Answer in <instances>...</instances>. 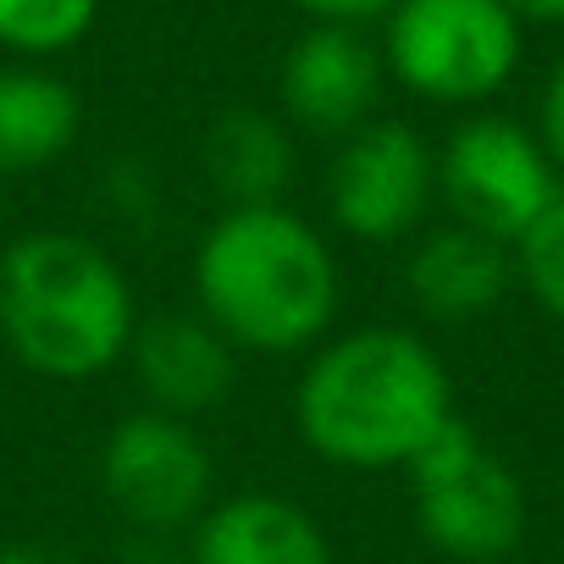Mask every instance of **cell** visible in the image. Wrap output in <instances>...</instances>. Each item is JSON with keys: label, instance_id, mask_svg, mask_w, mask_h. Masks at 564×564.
<instances>
[{"label": "cell", "instance_id": "19", "mask_svg": "<svg viewBox=\"0 0 564 564\" xmlns=\"http://www.w3.org/2000/svg\"><path fill=\"white\" fill-rule=\"evenodd\" d=\"M509 7V18L525 29V23H542V29H553V23H564V0H503Z\"/></svg>", "mask_w": 564, "mask_h": 564}, {"label": "cell", "instance_id": "12", "mask_svg": "<svg viewBox=\"0 0 564 564\" xmlns=\"http://www.w3.org/2000/svg\"><path fill=\"white\" fill-rule=\"evenodd\" d=\"M509 282H514V249L459 221L432 227L404 260V289L432 322L492 316L509 294Z\"/></svg>", "mask_w": 564, "mask_h": 564}, {"label": "cell", "instance_id": "20", "mask_svg": "<svg viewBox=\"0 0 564 564\" xmlns=\"http://www.w3.org/2000/svg\"><path fill=\"white\" fill-rule=\"evenodd\" d=\"M0 564H78V558L62 553V547H45V542H18V547L0 553Z\"/></svg>", "mask_w": 564, "mask_h": 564}, {"label": "cell", "instance_id": "4", "mask_svg": "<svg viewBox=\"0 0 564 564\" xmlns=\"http://www.w3.org/2000/svg\"><path fill=\"white\" fill-rule=\"evenodd\" d=\"M520 34L503 0H399L382 18V67L432 106H481L514 78Z\"/></svg>", "mask_w": 564, "mask_h": 564}, {"label": "cell", "instance_id": "10", "mask_svg": "<svg viewBox=\"0 0 564 564\" xmlns=\"http://www.w3.org/2000/svg\"><path fill=\"white\" fill-rule=\"evenodd\" d=\"M128 360H133L144 410H161L177 421H199L205 410L227 404V393L238 382V349L199 311L144 316Z\"/></svg>", "mask_w": 564, "mask_h": 564}, {"label": "cell", "instance_id": "11", "mask_svg": "<svg viewBox=\"0 0 564 564\" xmlns=\"http://www.w3.org/2000/svg\"><path fill=\"white\" fill-rule=\"evenodd\" d=\"M188 564H333L322 520L282 492L216 498L188 531Z\"/></svg>", "mask_w": 564, "mask_h": 564}, {"label": "cell", "instance_id": "3", "mask_svg": "<svg viewBox=\"0 0 564 564\" xmlns=\"http://www.w3.org/2000/svg\"><path fill=\"white\" fill-rule=\"evenodd\" d=\"M128 271L78 232H29L0 254V338L51 382H89L128 360L139 333Z\"/></svg>", "mask_w": 564, "mask_h": 564}, {"label": "cell", "instance_id": "14", "mask_svg": "<svg viewBox=\"0 0 564 564\" xmlns=\"http://www.w3.org/2000/svg\"><path fill=\"white\" fill-rule=\"evenodd\" d=\"M205 177L210 188L227 199L221 210L232 205H282L294 183V139L276 117L254 111V106H238V111H221L210 128H205Z\"/></svg>", "mask_w": 564, "mask_h": 564}, {"label": "cell", "instance_id": "2", "mask_svg": "<svg viewBox=\"0 0 564 564\" xmlns=\"http://www.w3.org/2000/svg\"><path fill=\"white\" fill-rule=\"evenodd\" d=\"M454 421V377L410 327H355L311 349L294 388L300 443L338 470H410Z\"/></svg>", "mask_w": 564, "mask_h": 564}, {"label": "cell", "instance_id": "16", "mask_svg": "<svg viewBox=\"0 0 564 564\" xmlns=\"http://www.w3.org/2000/svg\"><path fill=\"white\" fill-rule=\"evenodd\" d=\"M514 276L525 294L564 327V194L542 210V221L514 243Z\"/></svg>", "mask_w": 564, "mask_h": 564}, {"label": "cell", "instance_id": "9", "mask_svg": "<svg viewBox=\"0 0 564 564\" xmlns=\"http://www.w3.org/2000/svg\"><path fill=\"white\" fill-rule=\"evenodd\" d=\"M382 51L344 23H311L276 73V95L294 128L316 133V139H349L366 122H377V100H382Z\"/></svg>", "mask_w": 564, "mask_h": 564}, {"label": "cell", "instance_id": "15", "mask_svg": "<svg viewBox=\"0 0 564 564\" xmlns=\"http://www.w3.org/2000/svg\"><path fill=\"white\" fill-rule=\"evenodd\" d=\"M100 0H0V51L12 56H62L89 40Z\"/></svg>", "mask_w": 564, "mask_h": 564}, {"label": "cell", "instance_id": "8", "mask_svg": "<svg viewBox=\"0 0 564 564\" xmlns=\"http://www.w3.org/2000/svg\"><path fill=\"white\" fill-rule=\"evenodd\" d=\"M432 199L437 155L410 122L377 117L360 133L338 139L327 166V216L338 221V232L360 243H399L426 221Z\"/></svg>", "mask_w": 564, "mask_h": 564}, {"label": "cell", "instance_id": "13", "mask_svg": "<svg viewBox=\"0 0 564 564\" xmlns=\"http://www.w3.org/2000/svg\"><path fill=\"white\" fill-rule=\"evenodd\" d=\"M84 133V100L45 67H0V177L56 166Z\"/></svg>", "mask_w": 564, "mask_h": 564}, {"label": "cell", "instance_id": "5", "mask_svg": "<svg viewBox=\"0 0 564 564\" xmlns=\"http://www.w3.org/2000/svg\"><path fill=\"white\" fill-rule=\"evenodd\" d=\"M410 503H415L421 536L459 564H492V558L514 553L525 536L520 476L459 415L415 454Z\"/></svg>", "mask_w": 564, "mask_h": 564}, {"label": "cell", "instance_id": "17", "mask_svg": "<svg viewBox=\"0 0 564 564\" xmlns=\"http://www.w3.org/2000/svg\"><path fill=\"white\" fill-rule=\"evenodd\" d=\"M536 139L553 161V172H564V62L547 73L542 84V106H536Z\"/></svg>", "mask_w": 564, "mask_h": 564}, {"label": "cell", "instance_id": "6", "mask_svg": "<svg viewBox=\"0 0 564 564\" xmlns=\"http://www.w3.org/2000/svg\"><path fill=\"white\" fill-rule=\"evenodd\" d=\"M437 194L459 227L514 249L564 188L531 128L509 117H465L437 155Z\"/></svg>", "mask_w": 564, "mask_h": 564}, {"label": "cell", "instance_id": "18", "mask_svg": "<svg viewBox=\"0 0 564 564\" xmlns=\"http://www.w3.org/2000/svg\"><path fill=\"white\" fill-rule=\"evenodd\" d=\"M300 7L311 23H344V29H366V23H382L399 0H289Z\"/></svg>", "mask_w": 564, "mask_h": 564}, {"label": "cell", "instance_id": "1", "mask_svg": "<svg viewBox=\"0 0 564 564\" xmlns=\"http://www.w3.org/2000/svg\"><path fill=\"white\" fill-rule=\"evenodd\" d=\"M199 316L238 355H311L327 344L344 271L333 243L289 205H232L194 243Z\"/></svg>", "mask_w": 564, "mask_h": 564}, {"label": "cell", "instance_id": "7", "mask_svg": "<svg viewBox=\"0 0 564 564\" xmlns=\"http://www.w3.org/2000/svg\"><path fill=\"white\" fill-rule=\"evenodd\" d=\"M100 487L139 536H177L216 503V459L194 421L133 410L100 448Z\"/></svg>", "mask_w": 564, "mask_h": 564}]
</instances>
